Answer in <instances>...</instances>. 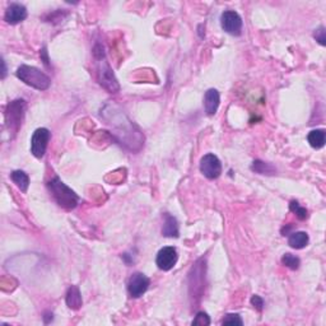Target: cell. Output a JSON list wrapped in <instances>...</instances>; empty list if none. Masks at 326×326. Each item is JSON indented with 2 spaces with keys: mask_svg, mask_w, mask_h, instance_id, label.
Masks as SVG:
<instances>
[{
  "mask_svg": "<svg viewBox=\"0 0 326 326\" xmlns=\"http://www.w3.org/2000/svg\"><path fill=\"white\" fill-rule=\"evenodd\" d=\"M94 58L97 59V78H98L100 84L110 93H118L120 90V84L112 72V68L104 59V48L101 45H97L94 48Z\"/></svg>",
  "mask_w": 326,
  "mask_h": 326,
  "instance_id": "cell-1",
  "label": "cell"
},
{
  "mask_svg": "<svg viewBox=\"0 0 326 326\" xmlns=\"http://www.w3.org/2000/svg\"><path fill=\"white\" fill-rule=\"evenodd\" d=\"M48 185L54 199L56 200V202L62 208L66 209V210H72L78 206V195L72 188H68L59 178H54Z\"/></svg>",
  "mask_w": 326,
  "mask_h": 326,
  "instance_id": "cell-2",
  "label": "cell"
},
{
  "mask_svg": "<svg viewBox=\"0 0 326 326\" xmlns=\"http://www.w3.org/2000/svg\"><path fill=\"white\" fill-rule=\"evenodd\" d=\"M16 74H17V78L20 79L24 84L30 86L34 90H46L50 87V78L42 70H40L34 66L20 65L16 72Z\"/></svg>",
  "mask_w": 326,
  "mask_h": 326,
  "instance_id": "cell-3",
  "label": "cell"
},
{
  "mask_svg": "<svg viewBox=\"0 0 326 326\" xmlns=\"http://www.w3.org/2000/svg\"><path fill=\"white\" fill-rule=\"evenodd\" d=\"M51 134L46 128H38L31 138V153L36 158H42L48 149Z\"/></svg>",
  "mask_w": 326,
  "mask_h": 326,
  "instance_id": "cell-4",
  "label": "cell"
},
{
  "mask_svg": "<svg viewBox=\"0 0 326 326\" xmlns=\"http://www.w3.org/2000/svg\"><path fill=\"white\" fill-rule=\"evenodd\" d=\"M200 171L209 180H216L222 174V163L216 156L208 153L200 160Z\"/></svg>",
  "mask_w": 326,
  "mask_h": 326,
  "instance_id": "cell-5",
  "label": "cell"
},
{
  "mask_svg": "<svg viewBox=\"0 0 326 326\" xmlns=\"http://www.w3.org/2000/svg\"><path fill=\"white\" fill-rule=\"evenodd\" d=\"M220 26L224 32L232 36H240L242 32V18L234 10H226L220 16Z\"/></svg>",
  "mask_w": 326,
  "mask_h": 326,
  "instance_id": "cell-6",
  "label": "cell"
},
{
  "mask_svg": "<svg viewBox=\"0 0 326 326\" xmlns=\"http://www.w3.org/2000/svg\"><path fill=\"white\" fill-rule=\"evenodd\" d=\"M26 104L23 100H16L8 104L6 110V122L8 128L12 130H18L20 125L22 124V118L24 115Z\"/></svg>",
  "mask_w": 326,
  "mask_h": 326,
  "instance_id": "cell-7",
  "label": "cell"
},
{
  "mask_svg": "<svg viewBox=\"0 0 326 326\" xmlns=\"http://www.w3.org/2000/svg\"><path fill=\"white\" fill-rule=\"evenodd\" d=\"M178 260V250L172 248V246H167V248H163L158 251L156 264L163 272H168V270H171L176 265Z\"/></svg>",
  "mask_w": 326,
  "mask_h": 326,
  "instance_id": "cell-8",
  "label": "cell"
},
{
  "mask_svg": "<svg viewBox=\"0 0 326 326\" xmlns=\"http://www.w3.org/2000/svg\"><path fill=\"white\" fill-rule=\"evenodd\" d=\"M150 280L143 273H134L128 283V290L132 298H139L148 290Z\"/></svg>",
  "mask_w": 326,
  "mask_h": 326,
  "instance_id": "cell-9",
  "label": "cell"
},
{
  "mask_svg": "<svg viewBox=\"0 0 326 326\" xmlns=\"http://www.w3.org/2000/svg\"><path fill=\"white\" fill-rule=\"evenodd\" d=\"M26 18H27V9L24 6L18 3H12L6 8V16H4V20L9 24H18L23 22Z\"/></svg>",
  "mask_w": 326,
  "mask_h": 326,
  "instance_id": "cell-10",
  "label": "cell"
},
{
  "mask_svg": "<svg viewBox=\"0 0 326 326\" xmlns=\"http://www.w3.org/2000/svg\"><path fill=\"white\" fill-rule=\"evenodd\" d=\"M220 96L218 90H214V88L206 90V96H204V108H206V115H216V111H218V107H220Z\"/></svg>",
  "mask_w": 326,
  "mask_h": 326,
  "instance_id": "cell-11",
  "label": "cell"
},
{
  "mask_svg": "<svg viewBox=\"0 0 326 326\" xmlns=\"http://www.w3.org/2000/svg\"><path fill=\"white\" fill-rule=\"evenodd\" d=\"M162 234L164 237H171V238H178V220L171 214H164V220H163Z\"/></svg>",
  "mask_w": 326,
  "mask_h": 326,
  "instance_id": "cell-12",
  "label": "cell"
},
{
  "mask_svg": "<svg viewBox=\"0 0 326 326\" xmlns=\"http://www.w3.org/2000/svg\"><path fill=\"white\" fill-rule=\"evenodd\" d=\"M310 237L306 232H302V230H298V232H293V234H290L288 237V244H290L292 248H296V250H301V248H306L308 244Z\"/></svg>",
  "mask_w": 326,
  "mask_h": 326,
  "instance_id": "cell-13",
  "label": "cell"
},
{
  "mask_svg": "<svg viewBox=\"0 0 326 326\" xmlns=\"http://www.w3.org/2000/svg\"><path fill=\"white\" fill-rule=\"evenodd\" d=\"M66 304L72 310H79L82 307V296L79 292V288L76 286H72L66 292Z\"/></svg>",
  "mask_w": 326,
  "mask_h": 326,
  "instance_id": "cell-14",
  "label": "cell"
},
{
  "mask_svg": "<svg viewBox=\"0 0 326 326\" xmlns=\"http://www.w3.org/2000/svg\"><path fill=\"white\" fill-rule=\"evenodd\" d=\"M10 178L12 181L18 186L20 192H27L30 186V178L28 174H26V172L20 171V170H17V171H13L10 174Z\"/></svg>",
  "mask_w": 326,
  "mask_h": 326,
  "instance_id": "cell-15",
  "label": "cell"
},
{
  "mask_svg": "<svg viewBox=\"0 0 326 326\" xmlns=\"http://www.w3.org/2000/svg\"><path fill=\"white\" fill-rule=\"evenodd\" d=\"M307 140H308L310 146L315 149H320L325 146V130L324 129H316L312 130L307 135Z\"/></svg>",
  "mask_w": 326,
  "mask_h": 326,
  "instance_id": "cell-16",
  "label": "cell"
},
{
  "mask_svg": "<svg viewBox=\"0 0 326 326\" xmlns=\"http://www.w3.org/2000/svg\"><path fill=\"white\" fill-rule=\"evenodd\" d=\"M282 264L292 270H297L300 268V265H301V260L297 256L292 255V254H284L282 256Z\"/></svg>",
  "mask_w": 326,
  "mask_h": 326,
  "instance_id": "cell-17",
  "label": "cell"
},
{
  "mask_svg": "<svg viewBox=\"0 0 326 326\" xmlns=\"http://www.w3.org/2000/svg\"><path fill=\"white\" fill-rule=\"evenodd\" d=\"M290 212H293V213L297 216V218L300 220H307V216H308V212H307V209L300 206V204H298V202H296V200L290 202Z\"/></svg>",
  "mask_w": 326,
  "mask_h": 326,
  "instance_id": "cell-18",
  "label": "cell"
},
{
  "mask_svg": "<svg viewBox=\"0 0 326 326\" xmlns=\"http://www.w3.org/2000/svg\"><path fill=\"white\" fill-rule=\"evenodd\" d=\"M251 168L254 170L255 172H258V174H273L274 172V168L270 164H268V163L265 162H262V160H254L252 163V167Z\"/></svg>",
  "mask_w": 326,
  "mask_h": 326,
  "instance_id": "cell-19",
  "label": "cell"
},
{
  "mask_svg": "<svg viewBox=\"0 0 326 326\" xmlns=\"http://www.w3.org/2000/svg\"><path fill=\"white\" fill-rule=\"evenodd\" d=\"M222 324L223 325H234H234H242L244 321H242V318L237 314H230V315H227L223 318Z\"/></svg>",
  "mask_w": 326,
  "mask_h": 326,
  "instance_id": "cell-20",
  "label": "cell"
},
{
  "mask_svg": "<svg viewBox=\"0 0 326 326\" xmlns=\"http://www.w3.org/2000/svg\"><path fill=\"white\" fill-rule=\"evenodd\" d=\"M210 324V318L206 315V312H199L195 318V320L192 321V325H200V326H206Z\"/></svg>",
  "mask_w": 326,
  "mask_h": 326,
  "instance_id": "cell-21",
  "label": "cell"
},
{
  "mask_svg": "<svg viewBox=\"0 0 326 326\" xmlns=\"http://www.w3.org/2000/svg\"><path fill=\"white\" fill-rule=\"evenodd\" d=\"M314 37H315L316 41H318L321 46H325L326 45L325 27H324V26H321V27H318V30H315V32H314Z\"/></svg>",
  "mask_w": 326,
  "mask_h": 326,
  "instance_id": "cell-22",
  "label": "cell"
},
{
  "mask_svg": "<svg viewBox=\"0 0 326 326\" xmlns=\"http://www.w3.org/2000/svg\"><path fill=\"white\" fill-rule=\"evenodd\" d=\"M251 304H252L254 307H255L256 310L259 312L262 311V307H264V300H262L260 296H252L251 297Z\"/></svg>",
  "mask_w": 326,
  "mask_h": 326,
  "instance_id": "cell-23",
  "label": "cell"
},
{
  "mask_svg": "<svg viewBox=\"0 0 326 326\" xmlns=\"http://www.w3.org/2000/svg\"><path fill=\"white\" fill-rule=\"evenodd\" d=\"M41 59L44 60L45 65H48V51H46V48H44L42 51H41Z\"/></svg>",
  "mask_w": 326,
  "mask_h": 326,
  "instance_id": "cell-24",
  "label": "cell"
},
{
  "mask_svg": "<svg viewBox=\"0 0 326 326\" xmlns=\"http://www.w3.org/2000/svg\"><path fill=\"white\" fill-rule=\"evenodd\" d=\"M2 65H3V76H2V78H6V62H4V60H2Z\"/></svg>",
  "mask_w": 326,
  "mask_h": 326,
  "instance_id": "cell-25",
  "label": "cell"
}]
</instances>
